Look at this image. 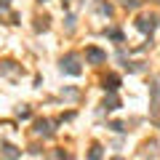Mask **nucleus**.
I'll use <instances>...</instances> for the list:
<instances>
[{"label": "nucleus", "instance_id": "f257e3e1", "mask_svg": "<svg viewBox=\"0 0 160 160\" xmlns=\"http://www.w3.org/2000/svg\"><path fill=\"white\" fill-rule=\"evenodd\" d=\"M62 72L64 75H72V78L83 75V67H80V56H78V53H67V56H62Z\"/></svg>", "mask_w": 160, "mask_h": 160}, {"label": "nucleus", "instance_id": "f03ea898", "mask_svg": "<svg viewBox=\"0 0 160 160\" xmlns=\"http://www.w3.org/2000/svg\"><path fill=\"white\" fill-rule=\"evenodd\" d=\"M155 27H158V19H155V16H139L136 19V29L144 32V35H152Z\"/></svg>", "mask_w": 160, "mask_h": 160}, {"label": "nucleus", "instance_id": "7ed1b4c3", "mask_svg": "<svg viewBox=\"0 0 160 160\" xmlns=\"http://www.w3.org/2000/svg\"><path fill=\"white\" fill-rule=\"evenodd\" d=\"M86 59H88V64H104L107 62V51H102V48H96V46H88L86 48Z\"/></svg>", "mask_w": 160, "mask_h": 160}, {"label": "nucleus", "instance_id": "20e7f679", "mask_svg": "<svg viewBox=\"0 0 160 160\" xmlns=\"http://www.w3.org/2000/svg\"><path fill=\"white\" fill-rule=\"evenodd\" d=\"M102 83H104V91H107V93H112V91L120 88V78H118V75H107Z\"/></svg>", "mask_w": 160, "mask_h": 160}, {"label": "nucleus", "instance_id": "39448f33", "mask_svg": "<svg viewBox=\"0 0 160 160\" xmlns=\"http://www.w3.org/2000/svg\"><path fill=\"white\" fill-rule=\"evenodd\" d=\"M35 133H38V136H51L53 128H51L48 120H38V123H35Z\"/></svg>", "mask_w": 160, "mask_h": 160}, {"label": "nucleus", "instance_id": "423d86ee", "mask_svg": "<svg viewBox=\"0 0 160 160\" xmlns=\"http://www.w3.org/2000/svg\"><path fill=\"white\" fill-rule=\"evenodd\" d=\"M0 149H3V158H8V160H19V158H22V152H19V149L13 147V144H8V142L3 144Z\"/></svg>", "mask_w": 160, "mask_h": 160}, {"label": "nucleus", "instance_id": "0eeeda50", "mask_svg": "<svg viewBox=\"0 0 160 160\" xmlns=\"http://www.w3.org/2000/svg\"><path fill=\"white\" fill-rule=\"evenodd\" d=\"M118 107H120V99L115 96V91L107 93V96H104V109H109V112H112V109H118Z\"/></svg>", "mask_w": 160, "mask_h": 160}, {"label": "nucleus", "instance_id": "6e6552de", "mask_svg": "<svg viewBox=\"0 0 160 160\" xmlns=\"http://www.w3.org/2000/svg\"><path fill=\"white\" fill-rule=\"evenodd\" d=\"M102 155H104V149L99 147V144H93L91 152H88V160H102Z\"/></svg>", "mask_w": 160, "mask_h": 160}, {"label": "nucleus", "instance_id": "1a4fd4ad", "mask_svg": "<svg viewBox=\"0 0 160 160\" xmlns=\"http://www.w3.org/2000/svg\"><path fill=\"white\" fill-rule=\"evenodd\" d=\"M0 69H3L6 75H16L19 72V67H13V62H3V67H0Z\"/></svg>", "mask_w": 160, "mask_h": 160}, {"label": "nucleus", "instance_id": "9d476101", "mask_svg": "<svg viewBox=\"0 0 160 160\" xmlns=\"http://www.w3.org/2000/svg\"><path fill=\"white\" fill-rule=\"evenodd\" d=\"M107 38H112V40H118V43H123V32H120V29H107Z\"/></svg>", "mask_w": 160, "mask_h": 160}, {"label": "nucleus", "instance_id": "9b49d317", "mask_svg": "<svg viewBox=\"0 0 160 160\" xmlns=\"http://www.w3.org/2000/svg\"><path fill=\"white\" fill-rule=\"evenodd\" d=\"M109 128H112V131H118V133H123V131H126V126H123L120 120H115V123H109Z\"/></svg>", "mask_w": 160, "mask_h": 160}, {"label": "nucleus", "instance_id": "f8f14e48", "mask_svg": "<svg viewBox=\"0 0 160 160\" xmlns=\"http://www.w3.org/2000/svg\"><path fill=\"white\" fill-rule=\"evenodd\" d=\"M120 3H123L126 8H131V11H133V8H139V0H120Z\"/></svg>", "mask_w": 160, "mask_h": 160}, {"label": "nucleus", "instance_id": "ddd939ff", "mask_svg": "<svg viewBox=\"0 0 160 160\" xmlns=\"http://www.w3.org/2000/svg\"><path fill=\"white\" fill-rule=\"evenodd\" d=\"M72 29H75V16L69 13V16H67V32H72Z\"/></svg>", "mask_w": 160, "mask_h": 160}, {"label": "nucleus", "instance_id": "4468645a", "mask_svg": "<svg viewBox=\"0 0 160 160\" xmlns=\"http://www.w3.org/2000/svg\"><path fill=\"white\" fill-rule=\"evenodd\" d=\"M19 118H22V120H27V118H29V109H27V107H24V109H19Z\"/></svg>", "mask_w": 160, "mask_h": 160}, {"label": "nucleus", "instance_id": "2eb2a0df", "mask_svg": "<svg viewBox=\"0 0 160 160\" xmlns=\"http://www.w3.org/2000/svg\"><path fill=\"white\" fill-rule=\"evenodd\" d=\"M69 3H72V0H62V6H69Z\"/></svg>", "mask_w": 160, "mask_h": 160}, {"label": "nucleus", "instance_id": "dca6fc26", "mask_svg": "<svg viewBox=\"0 0 160 160\" xmlns=\"http://www.w3.org/2000/svg\"><path fill=\"white\" fill-rule=\"evenodd\" d=\"M112 160H123V158H112Z\"/></svg>", "mask_w": 160, "mask_h": 160}, {"label": "nucleus", "instance_id": "f3484780", "mask_svg": "<svg viewBox=\"0 0 160 160\" xmlns=\"http://www.w3.org/2000/svg\"><path fill=\"white\" fill-rule=\"evenodd\" d=\"M40 3H48V0H40Z\"/></svg>", "mask_w": 160, "mask_h": 160}, {"label": "nucleus", "instance_id": "a211bd4d", "mask_svg": "<svg viewBox=\"0 0 160 160\" xmlns=\"http://www.w3.org/2000/svg\"><path fill=\"white\" fill-rule=\"evenodd\" d=\"M158 3H160V0H158Z\"/></svg>", "mask_w": 160, "mask_h": 160}]
</instances>
